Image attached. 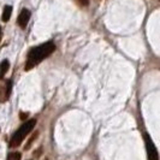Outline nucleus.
Instances as JSON below:
<instances>
[{
	"label": "nucleus",
	"instance_id": "obj_1",
	"mask_svg": "<svg viewBox=\"0 0 160 160\" xmlns=\"http://www.w3.org/2000/svg\"><path fill=\"white\" fill-rule=\"evenodd\" d=\"M56 49V45L53 42H45L38 47H34L30 49L29 54H28V59L25 63V70H30L35 65H38L41 63L45 58H47L48 56H51Z\"/></svg>",
	"mask_w": 160,
	"mask_h": 160
},
{
	"label": "nucleus",
	"instance_id": "obj_2",
	"mask_svg": "<svg viewBox=\"0 0 160 160\" xmlns=\"http://www.w3.org/2000/svg\"><path fill=\"white\" fill-rule=\"evenodd\" d=\"M35 124H36V120L35 119L27 120L23 125L13 134V136L11 137V140H10V147H12V148L18 147L19 144L23 142L24 138L32 132V130L34 129Z\"/></svg>",
	"mask_w": 160,
	"mask_h": 160
},
{
	"label": "nucleus",
	"instance_id": "obj_3",
	"mask_svg": "<svg viewBox=\"0 0 160 160\" xmlns=\"http://www.w3.org/2000/svg\"><path fill=\"white\" fill-rule=\"evenodd\" d=\"M144 142H146V149H147V155L149 160H159V154L157 151V147L154 146L153 141L148 135L144 136Z\"/></svg>",
	"mask_w": 160,
	"mask_h": 160
},
{
	"label": "nucleus",
	"instance_id": "obj_4",
	"mask_svg": "<svg viewBox=\"0 0 160 160\" xmlns=\"http://www.w3.org/2000/svg\"><path fill=\"white\" fill-rule=\"evenodd\" d=\"M11 81H4L0 83V101L1 102H5L10 98V94H11Z\"/></svg>",
	"mask_w": 160,
	"mask_h": 160
},
{
	"label": "nucleus",
	"instance_id": "obj_5",
	"mask_svg": "<svg viewBox=\"0 0 160 160\" xmlns=\"http://www.w3.org/2000/svg\"><path fill=\"white\" fill-rule=\"evenodd\" d=\"M29 19H30V11L27 10V8H23V10L21 11L18 18H17V24H18L21 28H25L28 22H29Z\"/></svg>",
	"mask_w": 160,
	"mask_h": 160
},
{
	"label": "nucleus",
	"instance_id": "obj_6",
	"mask_svg": "<svg viewBox=\"0 0 160 160\" xmlns=\"http://www.w3.org/2000/svg\"><path fill=\"white\" fill-rule=\"evenodd\" d=\"M8 69H10V63H8V60H2V62L0 63V80L4 78V76L6 75V72L8 71Z\"/></svg>",
	"mask_w": 160,
	"mask_h": 160
},
{
	"label": "nucleus",
	"instance_id": "obj_7",
	"mask_svg": "<svg viewBox=\"0 0 160 160\" xmlns=\"http://www.w3.org/2000/svg\"><path fill=\"white\" fill-rule=\"evenodd\" d=\"M11 13H12V6H10V5H6L5 8H4V11H2V21L4 22H8V19L11 18Z\"/></svg>",
	"mask_w": 160,
	"mask_h": 160
},
{
	"label": "nucleus",
	"instance_id": "obj_8",
	"mask_svg": "<svg viewBox=\"0 0 160 160\" xmlns=\"http://www.w3.org/2000/svg\"><path fill=\"white\" fill-rule=\"evenodd\" d=\"M21 158H22V155H21V153L18 152H12L8 154V159L6 160H21Z\"/></svg>",
	"mask_w": 160,
	"mask_h": 160
},
{
	"label": "nucleus",
	"instance_id": "obj_9",
	"mask_svg": "<svg viewBox=\"0 0 160 160\" xmlns=\"http://www.w3.org/2000/svg\"><path fill=\"white\" fill-rule=\"evenodd\" d=\"M0 41H1V28H0Z\"/></svg>",
	"mask_w": 160,
	"mask_h": 160
}]
</instances>
